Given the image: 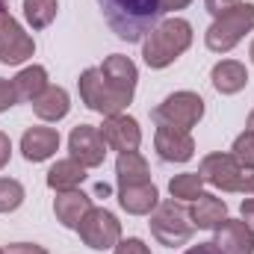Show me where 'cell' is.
Returning <instances> with one entry per match:
<instances>
[{"instance_id":"cell-24","label":"cell","mask_w":254,"mask_h":254,"mask_svg":"<svg viewBox=\"0 0 254 254\" xmlns=\"http://www.w3.org/2000/svg\"><path fill=\"white\" fill-rule=\"evenodd\" d=\"M24 201V190L18 181H9V178H0V213H9L15 207H21Z\"/></svg>"},{"instance_id":"cell-17","label":"cell","mask_w":254,"mask_h":254,"mask_svg":"<svg viewBox=\"0 0 254 254\" xmlns=\"http://www.w3.org/2000/svg\"><path fill=\"white\" fill-rule=\"evenodd\" d=\"M92 207H89V198L83 195V192H68L63 195L60 201H57V216L63 219L65 228H80V219H83V213H89Z\"/></svg>"},{"instance_id":"cell-36","label":"cell","mask_w":254,"mask_h":254,"mask_svg":"<svg viewBox=\"0 0 254 254\" xmlns=\"http://www.w3.org/2000/svg\"><path fill=\"white\" fill-rule=\"evenodd\" d=\"M252 60H254V45H252Z\"/></svg>"},{"instance_id":"cell-1","label":"cell","mask_w":254,"mask_h":254,"mask_svg":"<svg viewBox=\"0 0 254 254\" xmlns=\"http://www.w3.org/2000/svg\"><path fill=\"white\" fill-rule=\"evenodd\" d=\"M136 65L125 57H110L104 68H89L80 77V92L86 104L98 113H119L133 98Z\"/></svg>"},{"instance_id":"cell-3","label":"cell","mask_w":254,"mask_h":254,"mask_svg":"<svg viewBox=\"0 0 254 254\" xmlns=\"http://www.w3.org/2000/svg\"><path fill=\"white\" fill-rule=\"evenodd\" d=\"M192 42V30L184 18H172L163 27H157L145 45V63L151 68H163L172 60H178V54H184Z\"/></svg>"},{"instance_id":"cell-32","label":"cell","mask_w":254,"mask_h":254,"mask_svg":"<svg viewBox=\"0 0 254 254\" xmlns=\"http://www.w3.org/2000/svg\"><path fill=\"white\" fill-rule=\"evenodd\" d=\"M9 151H12V145H9V139H6V136L0 133V166H3L6 160H9Z\"/></svg>"},{"instance_id":"cell-19","label":"cell","mask_w":254,"mask_h":254,"mask_svg":"<svg viewBox=\"0 0 254 254\" xmlns=\"http://www.w3.org/2000/svg\"><path fill=\"white\" fill-rule=\"evenodd\" d=\"M225 216V201L213 195H198V204L192 207V219L198 228H216Z\"/></svg>"},{"instance_id":"cell-35","label":"cell","mask_w":254,"mask_h":254,"mask_svg":"<svg viewBox=\"0 0 254 254\" xmlns=\"http://www.w3.org/2000/svg\"><path fill=\"white\" fill-rule=\"evenodd\" d=\"M249 127H252V130H254V113H252V119H249Z\"/></svg>"},{"instance_id":"cell-21","label":"cell","mask_w":254,"mask_h":254,"mask_svg":"<svg viewBox=\"0 0 254 254\" xmlns=\"http://www.w3.org/2000/svg\"><path fill=\"white\" fill-rule=\"evenodd\" d=\"M86 175H83V166H77L74 160H65L60 166H54L51 169V175H48V184L54 187V190H71L74 184H80Z\"/></svg>"},{"instance_id":"cell-33","label":"cell","mask_w":254,"mask_h":254,"mask_svg":"<svg viewBox=\"0 0 254 254\" xmlns=\"http://www.w3.org/2000/svg\"><path fill=\"white\" fill-rule=\"evenodd\" d=\"M243 216H246V222L254 225V198H249V201L243 204Z\"/></svg>"},{"instance_id":"cell-9","label":"cell","mask_w":254,"mask_h":254,"mask_svg":"<svg viewBox=\"0 0 254 254\" xmlns=\"http://www.w3.org/2000/svg\"><path fill=\"white\" fill-rule=\"evenodd\" d=\"M216 249L222 254H254V234L246 222H219L216 225Z\"/></svg>"},{"instance_id":"cell-5","label":"cell","mask_w":254,"mask_h":254,"mask_svg":"<svg viewBox=\"0 0 254 254\" xmlns=\"http://www.w3.org/2000/svg\"><path fill=\"white\" fill-rule=\"evenodd\" d=\"M201 116H204V101L198 95H192V92L169 95L163 101V107L154 110L157 122H169V127H178V130H190Z\"/></svg>"},{"instance_id":"cell-22","label":"cell","mask_w":254,"mask_h":254,"mask_svg":"<svg viewBox=\"0 0 254 254\" xmlns=\"http://www.w3.org/2000/svg\"><path fill=\"white\" fill-rule=\"evenodd\" d=\"M42 89H48V80H45V68H27L18 80H15V92L18 98H36Z\"/></svg>"},{"instance_id":"cell-16","label":"cell","mask_w":254,"mask_h":254,"mask_svg":"<svg viewBox=\"0 0 254 254\" xmlns=\"http://www.w3.org/2000/svg\"><path fill=\"white\" fill-rule=\"evenodd\" d=\"M246 83H249V74H246V68L240 63H222L213 68V86L219 92H225V95L240 92Z\"/></svg>"},{"instance_id":"cell-4","label":"cell","mask_w":254,"mask_h":254,"mask_svg":"<svg viewBox=\"0 0 254 254\" xmlns=\"http://www.w3.org/2000/svg\"><path fill=\"white\" fill-rule=\"evenodd\" d=\"M254 27V6L243 3L237 9H228L210 30H207V48L210 51H231L240 36Z\"/></svg>"},{"instance_id":"cell-26","label":"cell","mask_w":254,"mask_h":254,"mask_svg":"<svg viewBox=\"0 0 254 254\" xmlns=\"http://www.w3.org/2000/svg\"><path fill=\"white\" fill-rule=\"evenodd\" d=\"M198 190H201V175H181L172 181L175 198H198Z\"/></svg>"},{"instance_id":"cell-29","label":"cell","mask_w":254,"mask_h":254,"mask_svg":"<svg viewBox=\"0 0 254 254\" xmlns=\"http://www.w3.org/2000/svg\"><path fill=\"white\" fill-rule=\"evenodd\" d=\"M6 254H48V252H42L36 246H27V243H18V246H9Z\"/></svg>"},{"instance_id":"cell-18","label":"cell","mask_w":254,"mask_h":254,"mask_svg":"<svg viewBox=\"0 0 254 254\" xmlns=\"http://www.w3.org/2000/svg\"><path fill=\"white\" fill-rule=\"evenodd\" d=\"M148 166L136 151H125L119 157V184L122 187H136V184H148Z\"/></svg>"},{"instance_id":"cell-31","label":"cell","mask_w":254,"mask_h":254,"mask_svg":"<svg viewBox=\"0 0 254 254\" xmlns=\"http://www.w3.org/2000/svg\"><path fill=\"white\" fill-rule=\"evenodd\" d=\"M184 254H222V252L216 249V243H198V246H192L190 252Z\"/></svg>"},{"instance_id":"cell-12","label":"cell","mask_w":254,"mask_h":254,"mask_svg":"<svg viewBox=\"0 0 254 254\" xmlns=\"http://www.w3.org/2000/svg\"><path fill=\"white\" fill-rule=\"evenodd\" d=\"M157 151L163 160H175V163H187L192 157V139L187 136V130L163 125L157 133Z\"/></svg>"},{"instance_id":"cell-10","label":"cell","mask_w":254,"mask_h":254,"mask_svg":"<svg viewBox=\"0 0 254 254\" xmlns=\"http://www.w3.org/2000/svg\"><path fill=\"white\" fill-rule=\"evenodd\" d=\"M71 154L80 160V166H98L104 163V136L92 125H80L71 130Z\"/></svg>"},{"instance_id":"cell-6","label":"cell","mask_w":254,"mask_h":254,"mask_svg":"<svg viewBox=\"0 0 254 254\" xmlns=\"http://www.w3.org/2000/svg\"><path fill=\"white\" fill-rule=\"evenodd\" d=\"M201 178L216 184V187H225V190H249L254 192V172H249V178L243 175V169L237 166L234 157L228 154H213L204 160L201 166Z\"/></svg>"},{"instance_id":"cell-28","label":"cell","mask_w":254,"mask_h":254,"mask_svg":"<svg viewBox=\"0 0 254 254\" xmlns=\"http://www.w3.org/2000/svg\"><path fill=\"white\" fill-rule=\"evenodd\" d=\"M116 254H148V249H145L142 240H125V243L116 249Z\"/></svg>"},{"instance_id":"cell-27","label":"cell","mask_w":254,"mask_h":254,"mask_svg":"<svg viewBox=\"0 0 254 254\" xmlns=\"http://www.w3.org/2000/svg\"><path fill=\"white\" fill-rule=\"evenodd\" d=\"M18 101V92H15V83H6V80H0V110H6V107H12Z\"/></svg>"},{"instance_id":"cell-11","label":"cell","mask_w":254,"mask_h":254,"mask_svg":"<svg viewBox=\"0 0 254 254\" xmlns=\"http://www.w3.org/2000/svg\"><path fill=\"white\" fill-rule=\"evenodd\" d=\"M30 54H33V42L24 39L21 27L9 15L0 12V63L15 65V63H21V60H27Z\"/></svg>"},{"instance_id":"cell-7","label":"cell","mask_w":254,"mask_h":254,"mask_svg":"<svg viewBox=\"0 0 254 254\" xmlns=\"http://www.w3.org/2000/svg\"><path fill=\"white\" fill-rule=\"evenodd\" d=\"M187 219H190V216H187V210H184L181 204L166 201V204L157 210V216L151 219V231H154V237H157L160 243L178 246V243H187L192 237V225Z\"/></svg>"},{"instance_id":"cell-23","label":"cell","mask_w":254,"mask_h":254,"mask_svg":"<svg viewBox=\"0 0 254 254\" xmlns=\"http://www.w3.org/2000/svg\"><path fill=\"white\" fill-rule=\"evenodd\" d=\"M24 12L33 27H48L57 15V0H24Z\"/></svg>"},{"instance_id":"cell-20","label":"cell","mask_w":254,"mask_h":254,"mask_svg":"<svg viewBox=\"0 0 254 254\" xmlns=\"http://www.w3.org/2000/svg\"><path fill=\"white\" fill-rule=\"evenodd\" d=\"M36 113L42 119H63L68 113V95L63 89H45V95L36 98Z\"/></svg>"},{"instance_id":"cell-15","label":"cell","mask_w":254,"mask_h":254,"mask_svg":"<svg viewBox=\"0 0 254 254\" xmlns=\"http://www.w3.org/2000/svg\"><path fill=\"white\" fill-rule=\"evenodd\" d=\"M119 201L122 207L130 213H148L154 204H157V190L151 184H136V187H122L119 192Z\"/></svg>"},{"instance_id":"cell-34","label":"cell","mask_w":254,"mask_h":254,"mask_svg":"<svg viewBox=\"0 0 254 254\" xmlns=\"http://www.w3.org/2000/svg\"><path fill=\"white\" fill-rule=\"evenodd\" d=\"M190 0H163V12H169V9H181V6H187Z\"/></svg>"},{"instance_id":"cell-25","label":"cell","mask_w":254,"mask_h":254,"mask_svg":"<svg viewBox=\"0 0 254 254\" xmlns=\"http://www.w3.org/2000/svg\"><path fill=\"white\" fill-rule=\"evenodd\" d=\"M234 160L243 163L246 169H254V130L243 133V136L234 142Z\"/></svg>"},{"instance_id":"cell-2","label":"cell","mask_w":254,"mask_h":254,"mask_svg":"<svg viewBox=\"0 0 254 254\" xmlns=\"http://www.w3.org/2000/svg\"><path fill=\"white\" fill-rule=\"evenodd\" d=\"M110 30L125 42H142L160 27L163 0H98Z\"/></svg>"},{"instance_id":"cell-14","label":"cell","mask_w":254,"mask_h":254,"mask_svg":"<svg viewBox=\"0 0 254 254\" xmlns=\"http://www.w3.org/2000/svg\"><path fill=\"white\" fill-rule=\"evenodd\" d=\"M101 136H104V142H110L113 148H119L122 154L125 151H133L136 145H139V127L133 119H125V116H113L104 130H101Z\"/></svg>"},{"instance_id":"cell-8","label":"cell","mask_w":254,"mask_h":254,"mask_svg":"<svg viewBox=\"0 0 254 254\" xmlns=\"http://www.w3.org/2000/svg\"><path fill=\"white\" fill-rule=\"evenodd\" d=\"M80 234L92 249H110L119 237V222L107 210H89L86 222H80Z\"/></svg>"},{"instance_id":"cell-13","label":"cell","mask_w":254,"mask_h":254,"mask_svg":"<svg viewBox=\"0 0 254 254\" xmlns=\"http://www.w3.org/2000/svg\"><path fill=\"white\" fill-rule=\"evenodd\" d=\"M57 148H60V136H57V130H51V127H33V130L24 133V142H21V151H24V157H27L30 163L48 160Z\"/></svg>"},{"instance_id":"cell-30","label":"cell","mask_w":254,"mask_h":254,"mask_svg":"<svg viewBox=\"0 0 254 254\" xmlns=\"http://www.w3.org/2000/svg\"><path fill=\"white\" fill-rule=\"evenodd\" d=\"M228 3H234V0H207V9H210L216 18H222V15L228 12Z\"/></svg>"}]
</instances>
